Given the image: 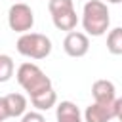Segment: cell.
<instances>
[{
	"label": "cell",
	"mask_w": 122,
	"mask_h": 122,
	"mask_svg": "<svg viewBox=\"0 0 122 122\" xmlns=\"http://www.w3.org/2000/svg\"><path fill=\"white\" fill-rule=\"evenodd\" d=\"M30 103H32V107H34L38 112H40V111H48V109L55 107V103H57V93L53 92V88H50V90H46V92H42V93L32 95V97H30Z\"/></svg>",
	"instance_id": "8fae6325"
},
{
	"label": "cell",
	"mask_w": 122,
	"mask_h": 122,
	"mask_svg": "<svg viewBox=\"0 0 122 122\" xmlns=\"http://www.w3.org/2000/svg\"><path fill=\"white\" fill-rule=\"evenodd\" d=\"M51 21H53L55 29L71 32V30H74V27L78 25V15H76V11H74V8H72V10H65V11L53 13V15H51Z\"/></svg>",
	"instance_id": "30bf717a"
},
{
	"label": "cell",
	"mask_w": 122,
	"mask_h": 122,
	"mask_svg": "<svg viewBox=\"0 0 122 122\" xmlns=\"http://www.w3.org/2000/svg\"><path fill=\"white\" fill-rule=\"evenodd\" d=\"M92 95H93V103H101V105H107L111 101L116 99V88L111 80H95L93 86H92Z\"/></svg>",
	"instance_id": "52a82bcc"
},
{
	"label": "cell",
	"mask_w": 122,
	"mask_h": 122,
	"mask_svg": "<svg viewBox=\"0 0 122 122\" xmlns=\"http://www.w3.org/2000/svg\"><path fill=\"white\" fill-rule=\"evenodd\" d=\"M21 122H46V118L42 116V112L30 111V112H25V114L21 116Z\"/></svg>",
	"instance_id": "9a60e30c"
},
{
	"label": "cell",
	"mask_w": 122,
	"mask_h": 122,
	"mask_svg": "<svg viewBox=\"0 0 122 122\" xmlns=\"http://www.w3.org/2000/svg\"><path fill=\"white\" fill-rule=\"evenodd\" d=\"M13 76V61L10 55L0 53V82H8Z\"/></svg>",
	"instance_id": "4fadbf2b"
},
{
	"label": "cell",
	"mask_w": 122,
	"mask_h": 122,
	"mask_svg": "<svg viewBox=\"0 0 122 122\" xmlns=\"http://www.w3.org/2000/svg\"><path fill=\"white\" fill-rule=\"evenodd\" d=\"M74 8V0H50L48 2V10L50 13H57V11H65V10H72Z\"/></svg>",
	"instance_id": "5bb4252c"
},
{
	"label": "cell",
	"mask_w": 122,
	"mask_h": 122,
	"mask_svg": "<svg viewBox=\"0 0 122 122\" xmlns=\"http://www.w3.org/2000/svg\"><path fill=\"white\" fill-rule=\"evenodd\" d=\"M4 105H6V111H8L10 118H17V116H23L27 112V97L23 93L4 95Z\"/></svg>",
	"instance_id": "ba28073f"
},
{
	"label": "cell",
	"mask_w": 122,
	"mask_h": 122,
	"mask_svg": "<svg viewBox=\"0 0 122 122\" xmlns=\"http://www.w3.org/2000/svg\"><path fill=\"white\" fill-rule=\"evenodd\" d=\"M55 120L57 122H82L80 109L72 101H61L55 107Z\"/></svg>",
	"instance_id": "9c48e42d"
},
{
	"label": "cell",
	"mask_w": 122,
	"mask_h": 122,
	"mask_svg": "<svg viewBox=\"0 0 122 122\" xmlns=\"http://www.w3.org/2000/svg\"><path fill=\"white\" fill-rule=\"evenodd\" d=\"M15 78H17L19 86L29 93V97L42 93V92L51 88L50 76H46V72L34 63H21L17 72H15Z\"/></svg>",
	"instance_id": "7a4b0ae2"
},
{
	"label": "cell",
	"mask_w": 122,
	"mask_h": 122,
	"mask_svg": "<svg viewBox=\"0 0 122 122\" xmlns=\"http://www.w3.org/2000/svg\"><path fill=\"white\" fill-rule=\"evenodd\" d=\"M107 2H109V4H120L122 0H107Z\"/></svg>",
	"instance_id": "e0dca14e"
},
{
	"label": "cell",
	"mask_w": 122,
	"mask_h": 122,
	"mask_svg": "<svg viewBox=\"0 0 122 122\" xmlns=\"http://www.w3.org/2000/svg\"><path fill=\"white\" fill-rule=\"evenodd\" d=\"M17 51L30 59H46L51 53V40L40 32H25L17 38Z\"/></svg>",
	"instance_id": "3957f363"
},
{
	"label": "cell",
	"mask_w": 122,
	"mask_h": 122,
	"mask_svg": "<svg viewBox=\"0 0 122 122\" xmlns=\"http://www.w3.org/2000/svg\"><path fill=\"white\" fill-rule=\"evenodd\" d=\"M8 111H6V105H4V97H0V122L8 120Z\"/></svg>",
	"instance_id": "2e32d148"
},
{
	"label": "cell",
	"mask_w": 122,
	"mask_h": 122,
	"mask_svg": "<svg viewBox=\"0 0 122 122\" xmlns=\"http://www.w3.org/2000/svg\"><path fill=\"white\" fill-rule=\"evenodd\" d=\"M63 50L71 57H84L88 53V50H90V38H88V34L78 32V30L67 32V36L63 40Z\"/></svg>",
	"instance_id": "8992f818"
},
{
	"label": "cell",
	"mask_w": 122,
	"mask_h": 122,
	"mask_svg": "<svg viewBox=\"0 0 122 122\" xmlns=\"http://www.w3.org/2000/svg\"><path fill=\"white\" fill-rule=\"evenodd\" d=\"M111 25V13L105 2L101 0H88L82 10V27L84 34L90 36H103L109 30Z\"/></svg>",
	"instance_id": "6da1fadb"
},
{
	"label": "cell",
	"mask_w": 122,
	"mask_h": 122,
	"mask_svg": "<svg viewBox=\"0 0 122 122\" xmlns=\"http://www.w3.org/2000/svg\"><path fill=\"white\" fill-rule=\"evenodd\" d=\"M8 25L11 30H15L19 34L30 32V29L34 25V13H32L30 6H27L25 2H15L8 10Z\"/></svg>",
	"instance_id": "277c9868"
},
{
	"label": "cell",
	"mask_w": 122,
	"mask_h": 122,
	"mask_svg": "<svg viewBox=\"0 0 122 122\" xmlns=\"http://www.w3.org/2000/svg\"><path fill=\"white\" fill-rule=\"evenodd\" d=\"M122 112V99L116 97L114 101L101 105V103H92L84 111V122H111L114 118H120Z\"/></svg>",
	"instance_id": "5b68a950"
},
{
	"label": "cell",
	"mask_w": 122,
	"mask_h": 122,
	"mask_svg": "<svg viewBox=\"0 0 122 122\" xmlns=\"http://www.w3.org/2000/svg\"><path fill=\"white\" fill-rule=\"evenodd\" d=\"M107 50L112 55H122V29L114 27L107 34Z\"/></svg>",
	"instance_id": "7c38bea8"
}]
</instances>
